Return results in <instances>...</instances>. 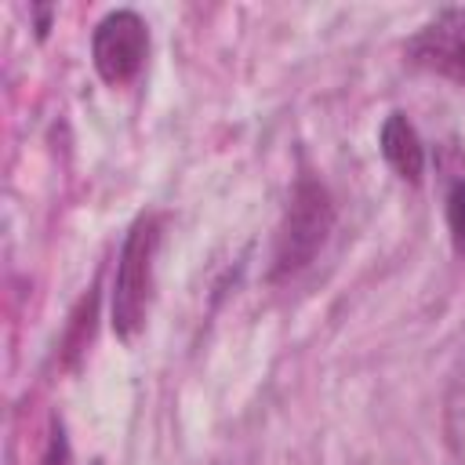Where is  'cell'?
<instances>
[{
	"instance_id": "cell-7",
	"label": "cell",
	"mask_w": 465,
	"mask_h": 465,
	"mask_svg": "<svg viewBox=\"0 0 465 465\" xmlns=\"http://www.w3.org/2000/svg\"><path fill=\"white\" fill-rule=\"evenodd\" d=\"M65 461H69V447H65V436H62V429H58V432L51 436V443H47L40 465H65Z\"/></svg>"
},
{
	"instance_id": "cell-4",
	"label": "cell",
	"mask_w": 465,
	"mask_h": 465,
	"mask_svg": "<svg viewBox=\"0 0 465 465\" xmlns=\"http://www.w3.org/2000/svg\"><path fill=\"white\" fill-rule=\"evenodd\" d=\"M407 58L429 73L465 84V7H447L429 18L407 40Z\"/></svg>"
},
{
	"instance_id": "cell-6",
	"label": "cell",
	"mask_w": 465,
	"mask_h": 465,
	"mask_svg": "<svg viewBox=\"0 0 465 465\" xmlns=\"http://www.w3.org/2000/svg\"><path fill=\"white\" fill-rule=\"evenodd\" d=\"M447 229H450L454 254L465 258V182H454L447 193Z\"/></svg>"
},
{
	"instance_id": "cell-3",
	"label": "cell",
	"mask_w": 465,
	"mask_h": 465,
	"mask_svg": "<svg viewBox=\"0 0 465 465\" xmlns=\"http://www.w3.org/2000/svg\"><path fill=\"white\" fill-rule=\"evenodd\" d=\"M145 51H149V29H145L138 11H127V7L109 11L94 25L91 58H94V69L105 84L120 87V84L134 80L142 62H145Z\"/></svg>"
},
{
	"instance_id": "cell-5",
	"label": "cell",
	"mask_w": 465,
	"mask_h": 465,
	"mask_svg": "<svg viewBox=\"0 0 465 465\" xmlns=\"http://www.w3.org/2000/svg\"><path fill=\"white\" fill-rule=\"evenodd\" d=\"M378 142H381L385 163H389L400 178H407V182H418V178H421V171H425V149H421V138H418L414 124H411L403 113H389V116H385Z\"/></svg>"
},
{
	"instance_id": "cell-1",
	"label": "cell",
	"mask_w": 465,
	"mask_h": 465,
	"mask_svg": "<svg viewBox=\"0 0 465 465\" xmlns=\"http://www.w3.org/2000/svg\"><path fill=\"white\" fill-rule=\"evenodd\" d=\"M156 243H160V214L153 211L138 214L124 236L116 276H113V334L120 341H131L145 323Z\"/></svg>"
},
{
	"instance_id": "cell-2",
	"label": "cell",
	"mask_w": 465,
	"mask_h": 465,
	"mask_svg": "<svg viewBox=\"0 0 465 465\" xmlns=\"http://www.w3.org/2000/svg\"><path fill=\"white\" fill-rule=\"evenodd\" d=\"M331 225H334V207H331L327 189L316 178H298L291 203H287V214H283L280 232H276L269 280H283V276L305 269L316 258V251L323 247Z\"/></svg>"
}]
</instances>
